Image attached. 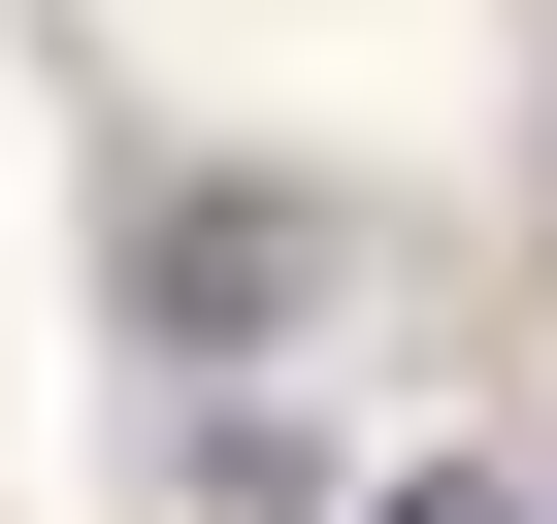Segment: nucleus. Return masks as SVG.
Wrapping results in <instances>:
<instances>
[{
	"mask_svg": "<svg viewBox=\"0 0 557 524\" xmlns=\"http://www.w3.org/2000/svg\"><path fill=\"white\" fill-rule=\"evenodd\" d=\"M132 296H164V361H230V328L329 296V229H296V197H132Z\"/></svg>",
	"mask_w": 557,
	"mask_h": 524,
	"instance_id": "1",
	"label": "nucleus"
},
{
	"mask_svg": "<svg viewBox=\"0 0 557 524\" xmlns=\"http://www.w3.org/2000/svg\"><path fill=\"white\" fill-rule=\"evenodd\" d=\"M361 524H557V491H492V459H394V491H361Z\"/></svg>",
	"mask_w": 557,
	"mask_h": 524,
	"instance_id": "2",
	"label": "nucleus"
}]
</instances>
